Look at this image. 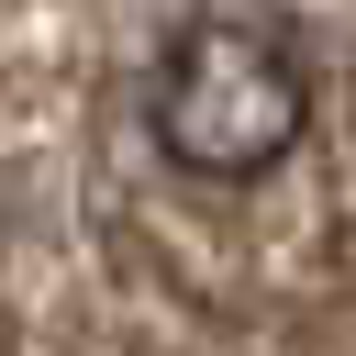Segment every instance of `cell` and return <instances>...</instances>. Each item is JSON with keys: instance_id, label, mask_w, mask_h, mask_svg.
<instances>
[{"instance_id": "cell-1", "label": "cell", "mask_w": 356, "mask_h": 356, "mask_svg": "<svg viewBox=\"0 0 356 356\" xmlns=\"http://www.w3.org/2000/svg\"><path fill=\"white\" fill-rule=\"evenodd\" d=\"M145 134H156V156L178 178L245 189L312 134V56L256 11H200V22H178L156 44Z\"/></svg>"}]
</instances>
